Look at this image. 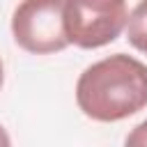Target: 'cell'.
Here are the masks:
<instances>
[{"instance_id": "6da1fadb", "label": "cell", "mask_w": 147, "mask_h": 147, "mask_svg": "<svg viewBox=\"0 0 147 147\" xmlns=\"http://www.w3.org/2000/svg\"><path fill=\"white\" fill-rule=\"evenodd\" d=\"M76 103L94 122H119L147 108V64L115 53L90 64L76 83Z\"/></svg>"}, {"instance_id": "7a4b0ae2", "label": "cell", "mask_w": 147, "mask_h": 147, "mask_svg": "<svg viewBox=\"0 0 147 147\" xmlns=\"http://www.w3.org/2000/svg\"><path fill=\"white\" fill-rule=\"evenodd\" d=\"M126 0H67L64 32L78 48H101L126 28Z\"/></svg>"}, {"instance_id": "3957f363", "label": "cell", "mask_w": 147, "mask_h": 147, "mask_svg": "<svg viewBox=\"0 0 147 147\" xmlns=\"http://www.w3.org/2000/svg\"><path fill=\"white\" fill-rule=\"evenodd\" d=\"M67 0H21L11 16L14 41L32 55H51L69 46L64 32Z\"/></svg>"}, {"instance_id": "277c9868", "label": "cell", "mask_w": 147, "mask_h": 147, "mask_svg": "<svg viewBox=\"0 0 147 147\" xmlns=\"http://www.w3.org/2000/svg\"><path fill=\"white\" fill-rule=\"evenodd\" d=\"M126 39L129 44L140 51V53H147V0H140L133 11L129 14V21H126Z\"/></svg>"}, {"instance_id": "5b68a950", "label": "cell", "mask_w": 147, "mask_h": 147, "mask_svg": "<svg viewBox=\"0 0 147 147\" xmlns=\"http://www.w3.org/2000/svg\"><path fill=\"white\" fill-rule=\"evenodd\" d=\"M124 147H147V119L133 126L124 140Z\"/></svg>"}, {"instance_id": "8992f818", "label": "cell", "mask_w": 147, "mask_h": 147, "mask_svg": "<svg viewBox=\"0 0 147 147\" xmlns=\"http://www.w3.org/2000/svg\"><path fill=\"white\" fill-rule=\"evenodd\" d=\"M0 147H11V140H9L7 131L2 129V124H0Z\"/></svg>"}, {"instance_id": "52a82bcc", "label": "cell", "mask_w": 147, "mask_h": 147, "mask_svg": "<svg viewBox=\"0 0 147 147\" xmlns=\"http://www.w3.org/2000/svg\"><path fill=\"white\" fill-rule=\"evenodd\" d=\"M2 80H5V69H2V60H0V87H2Z\"/></svg>"}]
</instances>
